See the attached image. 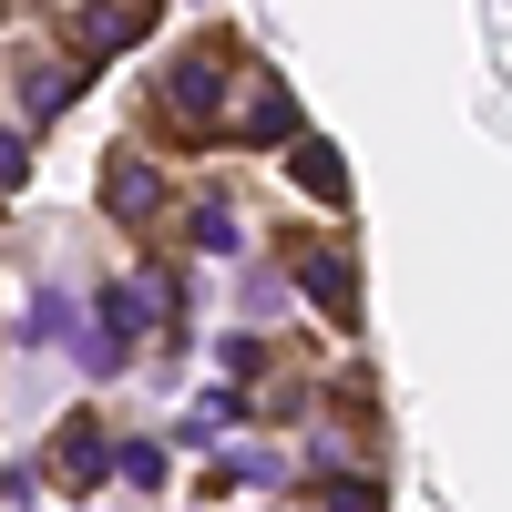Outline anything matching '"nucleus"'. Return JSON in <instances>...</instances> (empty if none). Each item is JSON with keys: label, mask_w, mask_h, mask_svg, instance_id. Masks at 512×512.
Returning <instances> with one entry per match:
<instances>
[{"label": "nucleus", "mask_w": 512, "mask_h": 512, "mask_svg": "<svg viewBox=\"0 0 512 512\" xmlns=\"http://www.w3.org/2000/svg\"><path fill=\"white\" fill-rule=\"evenodd\" d=\"M52 461H62L72 482H103V472H113V451H103V431H93V410H72V420H62V441H52Z\"/></svg>", "instance_id": "nucleus-5"}, {"label": "nucleus", "mask_w": 512, "mask_h": 512, "mask_svg": "<svg viewBox=\"0 0 512 512\" xmlns=\"http://www.w3.org/2000/svg\"><path fill=\"white\" fill-rule=\"evenodd\" d=\"M21 175H31V144H21V134H0V195H11Z\"/></svg>", "instance_id": "nucleus-12"}, {"label": "nucleus", "mask_w": 512, "mask_h": 512, "mask_svg": "<svg viewBox=\"0 0 512 512\" xmlns=\"http://www.w3.org/2000/svg\"><path fill=\"white\" fill-rule=\"evenodd\" d=\"M103 205H113V216H123V226H144V216H154V205H164V175H154V164H144V154H113V185H103Z\"/></svg>", "instance_id": "nucleus-4"}, {"label": "nucleus", "mask_w": 512, "mask_h": 512, "mask_svg": "<svg viewBox=\"0 0 512 512\" xmlns=\"http://www.w3.org/2000/svg\"><path fill=\"white\" fill-rule=\"evenodd\" d=\"M226 62H236V52H226V31H205L195 52L164 72V123H175V134H216V123H226V103H216Z\"/></svg>", "instance_id": "nucleus-1"}, {"label": "nucleus", "mask_w": 512, "mask_h": 512, "mask_svg": "<svg viewBox=\"0 0 512 512\" xmlns=\"http://www.w3.org/2000/svg\"><path fill=\"white\" fill-rule=\"evenodd\" d=\"M287 175L308 185L318 205H338V195H349V175H338V144H318V134H297V154H287Z\"/></svg>", "instance_id": "nucleus-6"}, {"label": "nucleus", "mask_w": 512, "mask_h": 512, "mask_svg": "<svg viewBox=\"0 0 512 512\" xmlns=\"http://www.w3.org/2000/svg\"><path fill=\"white\" fill-rule=\"evenodd\" d=\"M195 246H205V256L236 246V205H226V195H205V205H195Z\"/></svg>", "instance_id": "nucleus-10"}, {"label": "nucleus", "mask_w": 512, "mask_h": 512, "mask_svg": "<svg viewBox=\"0 0 512 512\" xmlns=\"http://www.w3.org/2000/svg\"><path fill=\"white\" fill-rule=\"evenodd\" d=\"M113 472L134 482V492H154V482H164V451H154V441H123V451H113Z\"/></svg>", "instance_id": "nucleus-11"}, {"label": "nucleus", "mask_w": 512, "mask_h": 512, "mask_svg": "<svg viewBox=\"0 0 512 512\" xmlns=\"http://www.w3.org/2000/svg\"><path fill=\"white\" fill-rule=\"evenodd\" d=\"M318 502H328V512H390V492H379L369 472H328V482H318Z\"/></svg>", "instance_id": "nucleus-9"}, {"label": "nucleus", "mask_w": 512, "mask_h": 512, "mask_svg": "<svg viewBox=\"0 0 512 512\" xmlns=\"http://www.w3.org/2000/svg\"><path fill=\"white\" fill-rule=\"evenodd\" d=\"M297 287H308L338 328H359V256L349 246H297Z\"/></svg>", "instance_id": "nucleus-2"}, {"label": "nucleus", "mask_w": 512, "mask_h": 512, "mask_svg": "<svg viewBox=\"0 0 512 512\" xmlns=\"http://www.w3.org/2000/svg\"><path fill=\"white\" fill-rule=\"evenodd\" d=\"M72 82H82L72 62H21V113H31V123H52V113L72 103Z\"/></svg>", "instance_id": "nucleus-7"}, {"label": "nucleus", "mask_w": 512, "mask_h": 512, "mask_svg": "<svg viewBox=\"0 0 512 512\" xmlns=\"http://www.w3.org/2000/svg\"><path fill=\"white\" fill-rule=\"evenodd\" d=\"M62 31H72V72H82V62L123 52V41H144V31H154V11H134V0H103V11H82V21H62Z\"/></svg>", "instance_id": "nucleus-3"}, {"label": "nucleus", "mask_w": 512, "mask_h": 512, "mask_svg": "<svg viewBox=\"0 0 512 512\" xmlns=\"http://www.w3.org/2000/svg\"><path fill=\"white\" fill-rule=\"evenodd\" d=\"M236 134H246V144H277V134H297V103L277 93V82H256V93H246V123H236Z\"/></svg>", "instance_id": "nucleus-8"}]
</instances>
